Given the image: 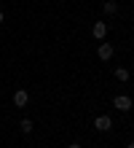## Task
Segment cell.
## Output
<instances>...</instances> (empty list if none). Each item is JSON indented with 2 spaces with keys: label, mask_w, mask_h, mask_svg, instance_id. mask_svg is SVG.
Wrapping results in <instances>:
<instances>
[{
  "label": "cell",
  "mask_w": 134,
  "mask_h": 148,
  "mask_svg": "<svg viewBox=\"0 0 134 148\" xmlns=\"http://www.w3.org/2000/svg\"><path fill=\"white\" fill-rule=\"evenodd\" d=\"M113 108H118L121 113H126V110H131V108H134V102H131L129 94H118V97L113 100Z\"/></svg>",
  "instance_id": "cell-1"
},
{
  "label": "cell",
  "mask_w": 134,
  "mask_h": 148,
  "mask_svg": "<svg viewBox=\"0 0 134 148\" xmlns=\"http://www.w3.org/2000/svg\"><path fill=\"white\" fill-rule=\"evenodd\" d=\"M97 54H99V59H102V62H110V59H113V54H115V49H113V43H99Z\"/></svg>",
  "instance_id": "cell-2"
},
{
  "label": "cell",
  "mask_w": 134,
  "mask_h": 148,
  "mask_svg": "<svg viewBox=\"0 0 134 148\" xmlns=\"http://www.w3.org/2000/svg\"><path fill=\"white\" fill-rule=\"evenodd\" d=\"M94 127L99 129V132H110V129H113V119L110 116H97L94 119Z\"/></svg>",
  "instance_id": "cell-3"
},
{
  "label": "cell",
  "mask_w": 134,
  "mask_h": 148,
  "mask_svg": "<svg viewBox=\"0 0 134 148\" xmlns=\"http://www.w3.org/2000/svg\"><path fill=\"white\" fill-rule=\"evenodd\" d=\"M27 102H30V94H27L24 89H16V92H14V105H16V108H24Z\"/></svg>",
  "instance_id": "cell-4"
},
{
  "label": "cell",
  "mask_w": 134,
  "mask_h": 148,
  "mask_svg": "<svg viewBox=\"0 0 134 148\" xmlns=\"http://www.w3.org/2000/svg\"><path fill=\"white\" fill-rule=\"evenodd\" d=\"M91 35L97 40H105V35H107V22H97L94 27H91Z\"/></svg>",
  "instance_id": "cell-5"
},
{
  "label": "cell",
  "mask_w": 134,
  "mask_h": 148,
  "mask_svg": "<svg viewBox=\"0 0 134 148\" xmlns=\"http://www.w3.org/2000/svg\"><path fill=\"white\" fill-rule=\"evenodd\" d=\"M102 8H105V14H107V16L118 14V3H115V0H105V5H102Z\"/></svg>",
  "instance_id": "cell-6"
},
{
  "label": "cell",
  "mask_w": 134,
  "mask_h": 148,
  "mask_svg": "<svg viewBox=\"0 0 134 148\" xmlns=\"http://www.w3.org/2000/svg\"><path fill=\"white\" fill-rule=\"evenodd\" d=\"M115 78H118L121 84H126L129 81V70H126V67H118V70H115Z\"/></svg>",
  "instance_id": "cell-7"
},
{
  "label": "cell",
  "mask_w": 134,
  "mask_h": 148,
  "mask_svg": "<svg viewBox=\"0 0 134 148\" xmlns=\"http://www.w3.org/2000/svg\"><path fill=\"white\" fill-rule=\"evenodd\" d=\"M19 129H22V135H30V132H32V121H30V119H22Z\"/></svg>",
  "instance_id": "cell-8"
},
{
  "label": "cell",
  "mask_w": 134,
  "mask_h": 148,
  "mask_svg": "<svg viewBox=\"0 0 134 148\" xmlns=\"http://www.w3.org/2000/svg\"><path fill=\"white\" fill-rule=\"evenodd\" d=\"M67 148H80V145H78V143H70V145H67Z\"/></svg>",
  "instance_id": "cell-9"
},
{
  "label": "cell",
  "mask_w": 134,
  "mask_h": 148,
  "mask_svg": "<svg viewBox=\"0 0 134 148\" xmlns=\"http://www.w3.org/2000/svg\"><path fill=\"white\" fill-rule=\"evenodd\" d=\"M3 22H5V16H3V11H0V24H3Z\"/></svg>",
  "instance_id": "cell-10"
},
{
  "label": "cell",
  "mask_w": 134,
  "mask_h": 148,
  "mask_svg": "<svg viewBox=\"0 0 134 148\" xmlns=\"http://www.w3.org/2000/svg\"><path fill=\"white\" fill-rule=\"evenodd\" d=\"M126 148H134V143H129V145H126Z\"/></svg>",
  "instance_id": "cell-11"
}]
</instances>
